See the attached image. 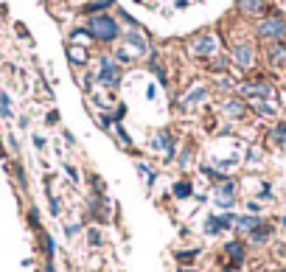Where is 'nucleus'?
<instances>
[{"label":"nucleus","mask_w":286,"mask_h":272,"mask_svg":"<svg viewBox=\"0 0 286 272\" xmlns=\"http://www.w3.org/2000/svg\"><path fill=\"white\" fill-rule=\"evenodd\" d=\"M87 31H90V37H95V39H104V42H110V39H115V37H118V26H115V20L107 17V14L90 17V26H87Z\"/></svg>","instance_id":"nucleus-1"},{"label":"nucleus","mask_w":286,"mask_h":272,"mask_svg":"<svg viewBox=\"0 0 286 272\" xmlns=\"http://www.w3.org/2000/svg\"><path fill=\"white\" fill-rule=\"evenodd\" d=\"M258 34L261 37H284L286 34V23L284 20H278V17L264 20V23L258 26Z\"/></svg>","instance_id":"nucleus-2"},{"label":"nucleus","mask_w":286,"mask_h":272,"mask_svg":"<svg viewBox=\"0 0 286 272\" xmlns=\"http://www.w3.org/2000/svg\"><path fill=\"white\" fill-rule=\"evenodd\" d=\"M216 51V39L213 37H202V39H197L194 42V53H202V56H208V53Z\"/></svg>","instance_id":"nucleus-3"},{"label":"nucleus","mask_w":286,"mask_h":272,"mask_svg":"<svg viewBox=\"0 0 286 272\" xmlns=\"http://www.w3.org/2000/svg\"><path fill=\"white\" fill-rule=\"evenodd\" d=\"M101 79L104 81H118V65H115V62H110V59L101 62Z\"/></svg>","instance_id":"nucleus-4"},{"label":"nucleus","mask_w":286,"mask_h":272,"mask_svg":"<svg viewBox=\"0 0 286 272\" xmlns=\"http://www.w3.org/2000/svg\"><path fill=\"white\" fill-rule=\"evenodd\" d=\"M233 56H236V62H239L242 68H250V62H252V51H250V48H244V45H239Z\"/></svg>","instance_id":"nucleus-5"},{"label":"nucleus","mask_w":286,"mask_h":272,"mask_svg":"<svg viewBox=\"0 0 286 272\" xmlns=\"http://www.w3.org/2000/svg\"><path fill=\"white\" fill-rule=\"evenodd\" d=\"M244 96H269L272 90L267 87V84H244Z\"/></svg>","instance_id":"nucleus-6"},{"label":"nucleus","mask_w":286,"mask_h":272,"mask_svg":"<svg viewBox=\"0 0 286 272\" xmlns=\"http://www.w3.org/2000/svg\"><path fill=\"white\" fill-rule=\"evenodd\" d=\"M68 56L76 62V65H84V62H87V51H84V48H79V45H70V48H68Z\"/></svg>","instance_id":"nucleus-7"},{"label":"nucleus","mask_w":286,"mask_h":272,"mask_svg":"<svg viewBox=\"0 0 286 272\" xmlns=\"http://www.w3.org/2000/svg\"><path fill=\"white\" fill-rule=\"evenodd\" d=\"M239 6H242L244 11H250V14H255V11L264 9V0H239Z\"/></svg>","instance_id":"nucleus-8"},{"label":"nucleus","mask_w":286,"mask_h":272,"mask_svg":"<svg viewBox=\"0 0 286 272\" xmlns=\"http://www.w3.org/2000/svg\"><path fill=\"white\" fill-rule=\"evenodd\" d=\"M0 113H3V115H11V110H9V98L3 96V93H0Z\"/></svg>","instance_id":"nucleus-9"},{"label":"nucleus","mask_w":286,"mask_h":272,"mask_svg":"<svg viewBox=\"0 0 286 272\" xmlns=\"http://www.w3.org/2000/svg\"><path fill=\"white\" fill-rule=\"evenodd\" d=\"M255 225H258V219H252V216H244V219H242V228L244 230H252Z\"/></svg>","instance_id":"nucleus-10"},{"label":"nucleus","mask_w":286,"mask_h":272,"mask_svg":"<svg viewBox=\"0 0 286 272\" xmlns=\"http://www.w3.org/2000/svg\"><path fill=\"white\" fill-rule=\"evenodd\" d=\"M174 194H177V196H188V194H191V188H188L185 183H182V185H174Z\"/></svg>","instance_id":"nucleus-11"},{"label":"nucleus","mask_w":286,"mask_h":272,"mask_svg":"<svg viewBox=\"0 0 286 272\" xmlns=\"http://www.w3.org/2000/svg\"><path fill=\"white\" fill-rule=\"evenodd\" d=\"M227 250H230V255H233L236 261L242 258V247H239V244H230V247H227Z\"/></svg>","instance_id":"nucleus-12"},{"label":"nucleus","mask_w":286,"mask_h":272,"mask_svg":"<svg viewBox=\"0 0 286 272\" xmlns=\"http://www.w3.org/2000/svg\"><path fill=\"white\" fill-rule=\"evenodd\" d=\"M200 96H205V90H194V93H191V96L185 98V104H191V101H197Z\"/></svg>","instance_id":"nucleus-13"}]
</instances>
